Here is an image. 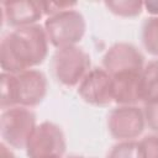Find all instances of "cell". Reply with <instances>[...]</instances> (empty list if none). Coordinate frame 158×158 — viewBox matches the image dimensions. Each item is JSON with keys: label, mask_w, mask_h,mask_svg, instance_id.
I'll return each instance as SVG.
<instances>
[{"label": "cell", "mask_w": 158, "mask_h": 158, "mask_svg": "<svg viewBox=\"0 0 158 158\" xmlns=\"http://www.w3.org/2000/svg\"><path fill=\"white\" fill-rule=\"evenodd\" d=\"M48 43L44 27L40 23L12 28L0 43L2 72L17 74L42 64L48 54Z\"/></svg>", "instance_id": "obj_1"}, {"label": "cell", "mask_w": 158, "mask_h": 158, "mask_svg": "<svg viewBox=\"0 0 158 158\" xmlns=\"http://www.w3.org/2000/svg\"><path fill=\"white\" fill-rule=\"evenodd\" d=\"M0 106L2 110L21 106L35 107L47 95V77L38 69H28L17 74L1 72Z\"/></svg>", "instance_id": "obj_2"}, {"label": "cell", "mask_w": 158, "mask_h": 158, "mask_svg": "<svg viewBox=\"0 0 158 158\" xmlns=\"http://www.w3.org/2000/svg\"><path fill=\"white\" fill-rule=\"evenodd\" d=\"M90 65L89 53L78 46L56 49L51 60L53 77L58 83L68 88L78 86L91 69Z\"/></svg>", "instance_id": "obj_3"}, {"label": "cell", "mask_w": 158, "mask_h": 158, "mask_svg": "<svg viewBox=\"0 0 158 158\" xmlns=\"http://www.w3.org/2000/svg\"><path fill=\"white\" fill-rule=\"evenodd\" d=\"M43 27L49 43L58 49L77 46L85 35L86 22L80 11L72 9L47 17Z\"/></svg>", "instance_id": "obj_4"}, {"label": "cell", "mask_w": 158, "mask_h": 158, "mask_svg": "<svg viewBox=\"0 0 158 158\" xmlns=\"http://www.w3.org/2000/svg\"><path fill=\"white\" fill-rule=\"evenodd\" d=\"M36 126V115L28 107L15 106L1 112L0 135L2 142L10 148L26 149Z\"/></svg>", "instance_id": "obj_5"}, {"label": "cell", "mask_w": 158, "mask_h": 158, "mask_svg": "<svg viewBox=\"0 0 158 158\" xmlns=\"http://www.w3.org/2000/svg\"><path fill=\"white\" fill-rule=\"evenodd\" d=\"M67 143L62 128L49 121H43L36 126L26 146L28 158H42L48 156L62 157L65 152Z\"/></svg>", "instance_id": "obj_6"}, {"label": "cell", "mask_w": 158, "mask_h": 158, "mask_svg": "<svg viewBox=\"0 0 158 158\" xmlns=\"http://www.w3.org/2000/svg\"><path fill=\"white\" fill-rule=\"evenodd\" d=\"M144 127L143 111L137 105H121L107 115V130L115 139H136L142 135Z\"/></svg>", "instance_id": "obj_7"}, {"label": "cell", "mask_w": 158, "mask_h": 158, "mask_svg": "<svg viewBox=\"0 0 158 158\" xmlns=\"http://www.w3.org/2000/svg\"><path fill=\"white\" fill-rule=\"evenodd\" d=\"M79 96L93 106H109L114 102L112 77L104 69L95 67L78 85Z\"/></svg>", "instance_id": "obj_8"}, {"label": "cell", "mask_w": 158, "mask_h": 158, "mask_svg": "<svg viewBox=\"0 0 158 158\" xmlns=\"http://www.w3.org/2000/svg\"><path fill=\"white\" fill-rule=\"evenodd\" d=\"M144 64L141 51L127 42L112 44L102 57V68L111 77L125 72H141Z\"/></svg>", "instance_id": "obj_9"}, {"label": "cell", "mask_w": 158, "mask_h": 158, "mask_svg": "<svg viewBox=\"0 0 158 158\" xmlns=\"http://www.w3.org/2000/svg\"><path fill=\"white\" fill-rule=\"evenodd\" d=\"M2 21L12 28L36 25L44 15L42 1H2Z\"/></svg>", "instance_id": "obj_10"}, {"label": "cell", "mask_w": 158, "mask_h": 158, "mask_svg": "<svg viewBox=\"0 0 158 158\" xmlns=\"http://www.w3.org/2000/svg\"><path fill=\"white\" fill-rule=\"evenodd\" d=\"M141 72H125L112 75L115 104L121 106L141 102Z\"/></svg>", "instance_id": "obj_11"}, {"label": "cell", "mask_w": 158, "mask_h": 158, "mask_svg": "<svg viewBox=\"0 0 158 158\" xmlns=\"http://www.w3.org/2000/svg\"><path fill=\"white\" fill-rule=\"evenodd\" d=\"M141 102L158 98V60H148L141 72Z\"/></svg>", "instance_id": "obj_12"}, {"label": "cell", "mask_w": 158, "mask_h": 158, "mask_svg": "<svg viewBox=\"0 0 158 158\" xmlns=\"http://www.w3.org/2000/svg\"><path fill=\"white\" fill-rule=\"evenodd\" d=\"M141 41L144 49L151 56L158 57V16H151L143 21Z\"/></svg>", "instance_id": "obj_13"}, {"label": "cell", "mask_w": 158, "mask_h": 158, "mask_svg": "<svg viewBox=\"0 0 158 158\" xmlns=\"http://www.w3.org/2000/svg\"><path fill=\"white\" fill-rule=\"evenodd\" d=\"M106 9L120 17H136L139 16L144 6L142 1L137 0H118V1H105Z\"/></svg>", "instance_id": "obj_14"}, {"label": "cell", "mask_w": 158, "mask_h": 158, "mask_svg": "<svg viewBox=\"0 0 158 158\" xmlns=\"http://www.w3.org/2000/svg\"><path fill=\"white\" fill-rule=\"evenodd\" d=\"M107 158H142L138 141H120L110 149Z\"/></svg>", "instance_id": "obj_15"}, {"label": "cell", "mask_w": 158, "mask_h": 158, "mask_svg": "<svg viewBox=\"0 0 158 158\" xmlns=\"http://www.w3.org/2000/svg\"><path fill=\"white\" fill-rule=\"evenodd\" d=\"M142 111H143L146 126L151 131L158 133V98L144 102Z\"/></svg>", "instance_id": "obj_16"}, {"label": "cell", "mask_w": 158, "mask_h": 158, "mask_svg": "<svg viewBox=\"0 0 158 158\" xmlns=\"http://www.w3.org/2000/svg\"><path fill=\"white\" fill-rule=\"evenodd\" d=\"M142 158H158V136L148 135L138 141Z\"/></svg>", "instance_id": "obj_17"}, {"label": "cell", "mask_w": 158, "mask_h": 158, "mask_svg": "<svg viewBox=\"0 0 158 158\" xmlns=\"http://www.w3.org/2000/svg\"><path fill=\"white\" fill-rule=\"evenodd\" d=\"M78 4L75 1H42V7H43V12L47 17L57 15L59 12L67 11V10H72L77 6Z\"/></svg>", "instance_id": "obj_18"}, {"label": "cell", "mask_w": 158, "mask_h": 158, "mask_svg": "<svg viewBox=\"0 0 158 158\" xmlns=\"http://www.w3.org/2000/svg\"><path fill=\"white\" fill-rule=\"evenodd\" d=\"M143 6L146 9V11L148 14H151L152 16H158V1H144Z\"/></svg>", "instance_id": "obj_19"}, {"label": "cell", "mask_w": 158, "mask_h": 158, "mask_svg": "<svg viewBox=\"0 0 158 158\" xmlns=\"http://www.w3.org/2000/svg\"><path fill=\"white\" fill-rule=\"evenodd\" d=\"M0 158H17V157L14 154V152L7 144L1 142L0 143Z\"/></svg>", "instance_id": "obj_20"}, {"label": "cell", "mask_w": 158, "mask_h": 158, "mask_svg": "<svg viewBox=\"0 0 158 158\" xmlns=\"http://www.w3.org/2000/svg\"><path fill=\"white\" fill-rule=\"evenodd\" d=\"M42 158H62L59 156H48V157H42Z\"/></svg>", "instance_id": "obj_21"}, {"label": "cell", "mask_w": 158, "mask_h": 158, "mask_svg": "<svg viewBox=\"0 0 158 158\" xmlns=\"http://www.w3.org/2000/svg\"><path fill=\"white\" fill-rule=\"evenodd\" d=\"M67 158H85V157H81V156H69Z\"/></svg>", "instance_id": "obj_22"}]
</instances>
